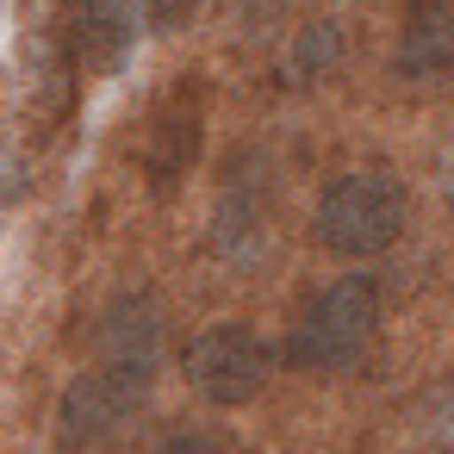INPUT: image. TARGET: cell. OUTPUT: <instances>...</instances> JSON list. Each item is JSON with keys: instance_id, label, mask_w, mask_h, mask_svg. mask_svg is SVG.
<instances>
[{"instance_id": "5", "label": "cell", "mask_w": 454, "mask_h": 454, "mask_svg": "<svg viewBox=\"0 0 454 454\" xmlns=\"http://www.w3.org/2000/svg\"><path fill=\"white\" fill-rule=\"evenodd\" d=\"M162 336H168L162 299L156 293H119L100 317V361L150 386L162 367Z\"/></svg>"}, {"instance_id": "4", "label": "cell", "mask_w": 454, "mask_h": 454, "mask_svg": "<svg viewBox=\"0 0 454 454\" xmlns=\"http://www.w3.org/2000/svg\"><path fill=\"white\" fill-rule=\"evenodd\" d=\"M144 392H150L144 380H131V373L94 361L88 373L69 380V392H63V404H57V435H63L69 448H100V442H113V435L137 417Z\"/></svg>"}, {"instance_id": "2", "label": "cell", "mask_w": 454, "mask_h": 454, "mask_svg": "<svg viewBox=\"0 0 454 454\" xmlns=\"http://www.w3.org/2000/svg\"><path fill=\"white\" fill-rule=\"evenodd\" d=\"M404 218H411V200H404V187H398L392 175H380V168H348V175L324 181L317 212H311L317 243H324L330 255H348V262L386 255V249L398 243Z\"/></svg>"}, {"instance_id": "8", "label": "cell", "mask_w": 454, "mask_h": 454, "mask_svg": "<svg viewBox=\"0 0 454 454\" xmlns=\"http://www.w3.org/2000/svg\"><path fill=\"white\" fill-rule=\"evenodd\" d=\"M336 57H342V32H336L330 20H317V26H305V38H299V51H293V75L311 82V75H324Z\"/></svg>"}, {"instance_id": "9", "label": "cell", "mask_w": 454, "mask_h": 454, "mask_svg": "<svg viewBox=\"0 0 454 454\" xmlns=\"http://www.w3.org/2000/svg\"><path fill=\"white\" fill-rule=\"evenodd\" d=\"M156 454H237L218 429H168L162 442H156Z\"/></svg>"}, {"instance_id": "3", "label": "cell", "mask_w": 454, "mask_h": 454, "mask_svg": "<svg viewBox=\"0 0 454 454\" xmlns=\"http://www.w3.org/2000/svg\"><path fill=\"white\" fill-rule=\"evenodd\" d=\"M187 380L212 404H249L274 380V348L249 324H212L187 342Z\"/></svg>"}, {"instance_id": "1", "label": "cell", "mask_w": 454, "mask_h": 454, "mask_svg": "<svg viewBox=\"0 0 454 454\" xmlns=\"http://www.w3.org/2000/svg\"><path fill=\"white\" fill-rule=\"evenodd\" d=\"M380 342V286L367 274H342L305 299L286 330V361L305 373H348Z\"/></svg>"}, {"instance_id": "10", "label": "cell", "mask_w": 454, "mask_h": 454, "mask_svg": "<svg viewBox=\"0 0 454 454\" xmlns=\"http://www.w3.org/2000/svg\"><path fill=\"white\" fill-rule=\"evenodd\" d=\"M144 7H150V26L175 32V26H187V13L200 7V0H144Z\"/></svg>"}, {"instance_id": "6", "label": "cell", "mask_w": 454, "mask_h": 454, "mask_svg": "<svg viewBox=\"0 0 454 454\" xmlns=\"http://www.w3.org/2000/svg\"><path fill=\"white\" fill-rule=\"evenodd\" d=\"M398 82H454V0H417L392 51Z\"/></svg>"}, {"instance_id": "7", "label": "cell", "mask_w": 454, "mask_h": 454, "mask_svg": "<svg viewBox=\"0 0 454 454\" xmlns=\"http://www.w3.org/2000/svg\"><path fill=\"white\" fill-rule=\"evenodd\" d=\"M144 20H150L144 0H82V7H75V44L94 63H119Z\"/></svg>"}]
</instances>
